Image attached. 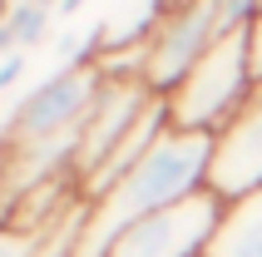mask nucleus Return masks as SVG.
<instances>
[{"label":"nucleus","instance_id":"9","mask_svg":"<svg viewBox=\"0 0 262 257\" xmlns=\"http://www.w3.org/2000/svg\"><path fill=\"white\" fill-rule=\"evenodd\" d=\"M45 243V232H25V228H5L0 223V257H35Z\"/></svg>","mask_w":262,"mask_h":257},{"label":"nucleus","instance_id":"11","mask_svg":"<svg viewBox=\"0 0 262 257\" xmlns=\"http://www.w3.org/2000/svg\"><path fill=\"white\" fill-rule=\"evenodd\" d=\"M248 59H252V74L262 79V10L252 15V25H248Z\"/></svg>","mask_w":262,"mask_h":257},{"label":"nucleus","instance_id":"3","mask_svg":"<svg viewBox=\"0 0 262 257\" xmlns=\"http://www.w3.org/2000/svg\"><path fill=\"white\" fill-rule=\"evenodd\" d=\"M99 84H104V59H70V65H59L55 74H45L35 89H25L10 104V114L0 124V148L74 134L84 124Z\"/></svg>","mask_w":262,"mask_h":257},{"label":"nucleus","instance_id":"1","mask_svg":"<svg viewBox=\"0 0 262 257\" xmlns=\"http://www.w3.org/2000/svg\"><path fill=\"white\" fill-rule=\"evenodd\" d=\"M208 163H213V139L208 134L168 128L114 188H104L99 198L84 203V228H79L74 257H104L114 247V238L129 232L134 223H144V218L163 213V208H173V203L193 198V193H203Z\"/></svg>","mask_w":262,"mask_h":257},{"label":"nucleus","instance_id":"2","mask_svg":"<svg viewBox=\"0 0 262 257\" xmlns=\"http://www.w3.org/2000/svg\"><path fill=\"white\" fill-rule=\"evenodd\" d=\"M252 84H257V74H252V59H248V30H237V35H223V40L208 45L193 59V70L163 94V104H168L173 128L213 139L248 104Z\"/></svg>","mask_w":262,"mask_h":257},{"label":"nucleus","instance_id":"5","mask_svg":"<svg viewBox=\"0 0 262 257\" xmlns=\"http://www.w3.org/2000/svg\"><path fill=\"white\" fill-rule=\"evenodd\" d=\"M218 218H223V198L213 188H203V193L134 223L129 232H119L104 257H203Z\"/></svg>","mask_w":262,"mask_h":257},{"label":"nucleus","instance_id":"4","mask_svg":"<svg viewBox=\"0 0 262 257\" xmlns=\"http://www.w3.org/2000/svg\"><path fill=\"white\" fill-rule=\"evenodd\" d=\"M154 99H159V89H148L134 70H104V84H99V94H94V104H89L84 124H79V154H74L79 193H84V183L104 168V158L124 143V134L139 124V114H144Z\"/></svg>","mask_w":262,"mask_h":257},{"label":"nucleus","instance_id":"7","mask_svg":"<svg viewBox=\"0 0 262 257\" xmlns=\"http://www.w3.org/2000/svg\"><path fill=\"white\" fill-rule=\"evenodd\" d=\"M203 257H262V188L248 198L223 203V218Z\"/></svg>","mask_w":262,"mask_h":257},{"label":"nucleus","instance_id":"6","mask_svg":"<svg viewBox=\"0 0 262 257\" xmlns=\"http://www.w3.org/2000/svg\"><path fill=\"white\" fill-rule=\"evenodd\" d=\"M208 188H213L223 203L248 198V193L262 188V79L252 84L248 104L213 134Z\"/></svg>","mask_w":262,"mask_h":257},{"label":"nucleus","instance_id":"8","mask_svg":"<svg viewBox=\"0 0 262 257\" xmlns=\"http://www.w3.org/2000/svg\"><path fill=\"white\" fill-rule=\"evenodd\" d=\"M218 5V30L223 35H237V30L252 25V15L262 10V0H213Z\"/></svg>","mask_w":262,"mask_h":257},{"label":"nucleus","instance_id":"10","mask_svg":"<svg viewBox=\"0 0 262 257\" xmlns=\"http://www.w3.org/2000/svg\"><path fill=\"white\" fill-rule=\"evenodd\" d=\"M25 70H30V55H25V50H15V55H0V94H5V89H10Z\"/></svg>","mask_w":262,"mask_h":257}]
</instances>
